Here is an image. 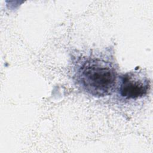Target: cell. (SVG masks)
Listing matches in <instances>:
<instances>
[{
    "mask_svg": "<svg viewBox=\"0 0 153 153\" xmlns=\"http://www.w3.org/2000/svg\"><path fill=\"white\" fill-rule=\"evenodd\" d=\"M76 79L82 89L94 97L112 93L117 82V73L112 65L99 59L83 62L76 72Z\"/></svg>",
    "mask_w": 153,
    "mask_h": 153,
    "instance_id": "1",
    "label": "cell"
},
{
    "mask_svg": "<svg viewBox=\"0 0 153 153\" xmlns=\"http://www.w3.org/2000/svg\"><path fill=\"white\" fill-rule=\"evenodd\" d=\"M149 87L150 83L147 78L136 72H129L121 77L119 93L125 99H136L146 95Z\"/></svg>",
    "mask_w": 153,
    "mask_h": 153,
    "instance_id": "2",
    "label": "cell"
}]
</instances>
